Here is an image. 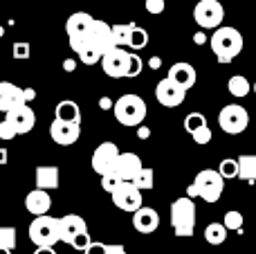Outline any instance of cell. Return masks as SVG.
Segmentation results:
<instances>
[{
	"instance_id": "obj_52",
	"label": "cell",
	"mask_w": 256,
	"mask_h": 254,
	"mask_svg": "<svg viewBox=\"0 0 256 254\" xmlns=\"http://www.w3.org/2000/svg\"><path fill=\"white\" fill-rule=\"evenodd\" d=\"M2 34H4V27H2V25H0V36H2Z\"/></svg>"
},
{
	"instance_id": "obj_41",
	"label": "cell",
	"mask_w": 256,
	"mask_h": 254,
	"mask_svg": "<svg viewBox=\"0 0 256 254\" xmlns=\"http://www.w3.org/2000/svg\"><path fill=\"white\" fill-rule=\"evenodd\" d=\"M146 12L158 16V14L164 12V0H146Z\"/></svg>"
},
{
	"instance_id": "obj_17",
	"label": "cell",
	"mask_w": 256,
	"mask_h": 254,
	"mask_svg": "<svg viewBox=\"0 0 256 254\" xmlns=\"http://www.w3.org/2000/svg\"><path fill=\"white\" fill-rule=\"evenodd\" d=\"M84 232H88V228H86V220L79 214H66L63 218H58V238L68 246L74 241V236Z\"/></svg>"
},
{
	"instance_id": "obj_11",
	"label": "cell",
	"mask_w": 256,
	"mask_h": 254,
	"mask_svg": "<svg viewBox=\"0 0 256 254\" xmlns=\"http://www.w3.org/2000/svg\"><path fill=\"white\" fill-rule=\"evenodd\" d=\"M184 97H186V90L182 88L180 84H176L171 76L158 81V86H155V99H158L162 106L176 108V106H180V104L184 102Z\"/></svg>"
},
{
	"instance_id": "obj_25",
	"label": "cell",
	"mask_w": 256,
	"mask_h": 254,
	"mask_svg": "<svg viewBox=\"0 0 256 254\" xmlns=\"http://www.w3.org/2000/svg\"><path fill=\"white\" fill-rule=\"evenodd\" d=\"M227 232H230V230L222 223H209L207 228H204V241H207L209 246H222V243L227 241Z\"/></svg>"
},
{
	"instance_id": "obj_51",
	"label": "cell",
	"mask_w": 256,
	"mask_h": 254,
	"mask_svg": "<svg viewBox=\"0 0 256 254\" xmlns=\"http://www.w3.org/2000/svg\"><path fill=\"white\" fill-rule=\"evenodd\" d=\"M0 254H12V250H7V248H0Z\"/></svg>"
},
{
	"instance_id": "obj_44",
	"label": "cell",
	"mask_w": 256,
	"mask_h": 254,
	"mask_svg": "<svg viewBox=\"0 0 256 254\" xmlns=\"http://www.w3.org/2000/svg\"><path fill=\"white\" fill-rule=\"evenodd\" d=\"M63 70H66V72H74L76 70V61H74V58H66V61H63Z\"/></svg>"
},
{
	"instance_id": "obj_28",
	"label": "cell",
	"mask_w": 256,
	"mask_h": 254,
	"mask_svg": "<svg viewBox=\"0 0 256 254\" xmlns=\"http://www.w3.org/2000/svg\"><path fill=\"white\" fill-rule=\"evenodd\" d=\"M227 90H230L232 97H245V94H250V90H252V86H250V81L245 79L243 74H234L230 81H227Z\"/></svg>"
},
{
	"instance_id": "obj_12",
	"label": "cell",
	"mask_w": 256,
	"mask_h": 254,
	"mask_svg": "<svg viewBox=\"0 0 256 254\" xmlns=\"http://www.w3.org/2000/svg\"><path fill=\"white\" fill-rule=\"evenodd\" d=\"M117 158H120V148H117V144L102 142L92 153V169L97 171L99 176L108 174V171H112Z\"/></svg>"
},
{
	"instance_id": "obj_43",
	"label": "cell",
	"mask_w": 256,
	"mask_h": 254,
	"mask_svg": "<svg viewBox=\"0 0 256 254\" xmlns=\"http://www.w3.org/2000/svg\"><path fill=\"white\" fill-rule=\"evenodd\" d=\"M137 138L140 140H146V138H150V130H148V126H137Z\"/></svg>"
},
{
	"instance_id": "obj_45",
	"label": "cell",
	"mask_w": 256,
	"mask_h": 254,
	"mask_svg": "<svg viewBox=\"0 0 256 254\" xmlns=\"http://www.w3.org/2000/svg\"><path fill=\"white\" fill-rule=\"evenodd\" d=\"M106 254H128V252H126L124 246H108Z\"/></svg>"
},
{
	"instance_id": "obj_34",
	"label": "cell",
	"mask_w": 256,
	"mask_h": 254,
	"mask_svg": "<svg viewBox=\"0 0 256 254\" xmlns=\"http://www.w3.org/2000/svg\"><path fill=\"white\" fill-rule=\"evenodd\" d=\"M222 225H225L227 230H234V232H236V230L243 228V214H240V212H234V210L227 212V214H225V220H222Z\"/></svg>"
},
{
	"instance_id": "obj_33",
	"label": "cell",
	"mask_w": 256,
	"mask_h": 254,
	"mask_svg": "<svg viewBox=\"0 0 256 254\" xmlns=\"http://www.w3.org/2000/svg\"><path fill=\"white\" fill-rule=\"evenodd\" d=\"M207 124V117L202 115V112H189V115L184 117V128L189 130V133H194L196 128H200V126Z\"/></svg>"
},
{
	"instance_id": "obj_37",
	"label": "cell",
	"mask_w": 256,
	"mask_h": 254,
	"mask_svg": "<svg viewBox=\"0 0 256 254\" xmlns=\"http://www.w3.org/2000/svg\"><path fill=\"white\" fill-rule=\"evenodd\" d=\"M16 135H18V133H16V128L12 126V122H7V120L0 122V140L9 142V140H14Z\"/></svg>"
},
{
	"instance_id": "obj_20",
	"label": "cell",
	"mask_w": 256,
	"mask_h": 254,
	"mask_svg": "<svg viewBox=\"0 0 256 254\" xmlns=\"http://www.w3.org/2000/svg\"><path fill=\"white\" fill-rule=\"evenodd\" d=\"M50 207H52V198H50V194L45 192V189H38L36 187L34 192H30L25 196V210L30 212L32 216H43L50 212Z\"/></svg>"
},
{
	"instance_id": "obj_18",
	"label": "cell",
	"mask_w": 256,
	"mask_h": 254,
	"mask_svg": "<svg viewBox=\"0 0 256 254\" xmlns=\"http://www.w3.org/2000/svg\"><path fill=\"white\" fill-rule=\"evenodd\" d=\"M142 166H144V164H142V158L137 156V153H120V158H117L112 171L117 174V178H120V180L130 182V180L140 174Z\"/></svg>"
},
{
	"instance_id": "obj_16",
	"label": "cell",
	"mask_w": 256,
	"mask_h": 254,
	"mask_svg": "<svg viewBox=\"0 0 256 254\" xmlns=\"http://www.w3.org/2000/svg\"><path fill=\"white\" fill-rule=\"evenodd\" d=\"M94 20L90 14L86 12H74L70 18L66 20V32H68V38H88L90 30H92Z\"/></svg>"
},
{
	"instance_id": "obj_3",
	"label": "cell",
	"mask_w": 256,
	"mask_h": 254,
	"mask_svg": "<svg viewBox=\"0 0 256 254\" xmlns=\"http://www.w3.org/2000/svg\"><path fill=\"white\" fill-rule=\"evenodd\" d=\"M171 228L176 236H194L196 232V202L186 198H178L171 202Z\"/></svg>"
},
{
	"instance_id": "obj_9",
	"label": "cell",
	"mask_w": 256,
	"mask_h": 254,
	"mask_svg": "<svg viewBox=\"0 0 256 254\" xmlns=\"http://www.w3.org/2000/svg\"><path fill=\"white\" fill-rule=\"evenodd\" d=\"M102 68H104V74H108L110 79H122V76H128L130 54H128L124 48H112L110 52H106L102 56Z\"/></svg>"
},
{
	"instance_id": "obj_26",
	"label": "cell",
	"mask_w": 256,
	"mask_h": 254,
	"mask_svg": "<svg viewBox=\"0 0 256 254\" xmlns=\"http://www.w3.org/2000/svg\"><path fill=\"white\" fill-rule=\"evenodd\" d=\"M238 178L248 180L250 184L256 182V156H240L238 158Z\"/></svg>"
},
{
	"instance_id": "obj_30",
	"label": "cell",
	"mask_w": 256,
	"mask_h": 254,
	"mask_svg": "<svg viewBox=\"0 0 256 254\" xmlns=\"http://www.w3.org/2000/svg\"><path fill=\"white\" fill-rule=\"evenodd\" d=\"M218 174H220L225 180L238 178V160H234V158H225V160L218 164Z\"/></svg>"
},
{
	"instance_id": "obj_40",
	"label": "cell",
	"mask_w": 256,
	"mask_h": 254,
	"mask_svg": "<svg viewBox=\"0 0 256 254\" xmlns=\"http://www.w3.org/2000/svg\"><path fill=\"white\" fill-rule=\"evenodd\" d=\"M142 68H144V63H142V58L137 56V54H130V68H128V79H132V76H137L142 72Z\"/></svg>"
},
{
	"instance_id": "obj_48",
	"label": "cell",
	"mask_w": 256,
	"mask_h": 254,
	"mask_svg": "<svg viewBox=\"0 0 256 254\" xmlns=\"http://www.w3.org/2000/svg\"><path fill=\"white\" fill-rule=\"evenodd\" d=\"M194 40H196V43H198V45H202V43H204V40H207V36H204V34H202V32H198V34H196V36H194Z\"/></svg>"
},
{
	"instance_id": "obj_36",
	"label": "cell",
	"mask_w": 256,
	"mask_h": 254,
	"mask_svg": "<svg viewBox=\"0 0 256 254\" xmlns=\"http://www.w3.org/2000/svg\"><path fill=\"white\" fill-rule=\"evenodd\" d=\"M120 182H122V180L117 178L115 171H108V174L102 176V189H104V192H108V194H112V189H115Z\"/></svg>"
},
{
	"instance_id": "obj_2",
	"label": "cell",
	"mask_w": 256,
	"mask_h": 254,
	"mask_svg": "<svg viewBox=\"0 0 256 254\" xmlns=\"http://www.w3.org/2000/svg\"><path fill=\"white\" fill-rule=\"evenodd\" d=\"M222 192H225V178L214 169H202L186 189L189 198H202L204 202L220 200Z\"/></svg>"
},
{
	"instance_id": "obj_22",
	"label": "cell",
	"mask_w": 256,
	"mask_h": 254,
	"mask_svg": "<svg viewBox=\"0 0 256 254\" xmlns=\"http://www.w3.org/2000/svg\"><path fill=\"white\" fill-rule=\"evenodd\" d=\"M168 76H171L176 84H180L184 90L194 88L196 86V68L191 66V63H173L171 68H168Z\"/></svg>"
},
{
	"instance_id": "obj_1",
	"label": "cell",
	"mask_w": 256,
	"mask_h": 254,
	"mask_svg": "<svg viewBox=\"0 0 256 254\" xmlns=\"http://www.w3.org/2000/svg\"><path fill=\"white\" fill-rule=\"evenodd\" d=\"M212 52L220 63H232L240 52H243V34L234 27H216L214 36L209 38Z\"/></svg>"
},
{
	"instance_id": "obj_31",
	"label": "cell",
	"mask_w": 256,
	"mask_h": 254,
	"mask_svg": "<svg viewBox=\"0 0 256 254\" xmlns=\"http://www.w3.org/2000/svg\"><path fill=\"white\" fill-rule=\"evenodd\" d=\"M146 43H148V34H146V30H142V27H132V34H130V40H128V48L132 50H142L146 48Z\"/></svg>"
},
{
	"instance_id": "obj_49",
	"label": "cell",
	"mask_w": 256,
	"mask_h": 254,
	"mask_svg": "<svg viewBox=\"0 0 256 254\" xmlns=\"http://www.w3.org/2000/svg\"><path fill=\"white\" fill-rule=\"evenodd\" d=\"M148 66H150V68H153V70H158V68H160V66H162V61H160V58H158V56H153V58H150V61H148Z\"/></svg>"
},
{
	"instance_id": "obj_53",
	"label": "cell",
	"mask_w": 256,
	"mask_h": 254,
	"mask_svg": "<svg viewBox=\"0 0 256 254\" xmlns=\"http://www.w3.org/2000/svg\"><path fill=\"white\" fill-rule=\"evenodd\" d=\"M254 94H256V81H254Z\"/></svg>"
},
{
	"instance_id": "obj_10",
	"label": "cell",
	"mask_w": 256,
	"mask_h": 254,
	"mask_svg": "<svg viewBox=\"0 0 256 254\" xmlns=\"http://www.w3.org/2000/svg\"><path fill=\"white\" fill-rule=\"evenodd\" d=\"M112 202H115L117 210L122 212H135L142 207V189H137L132 182H126V180H122L120 184H117L115 189H112Z\"/></svg>"
},
{
	"instance_id": "obj_8",
	"label": "cell",
	"mask_w": 256,
	"mask_h": 254,
	"mask_svg": "<svg viewBox=\"0 0 256 254\" xmlns=\"http://www.w3.org/2000/svg\"><path fill=\"white\" fill-rule=\"evenodd\" d=\"M34 97H36L34 88L20 90L12 81H0V112H7L14 106H20V104H30Z\"/></svg>"
},
{
	"instance_id": "obj_27",
	"label": "cell",
	"mask_w": 256,
	"mask_h": 254,
	"mask_svg": "<svg viewBox=\"0 0 256 254\" xmlns=\"http://www.w3.org/2000/svg\"><path fill=\"white\" fill-rule=\"evenodd\" d=\"M130 182L135 184L137 189H142V192H150V189L155 187V171L150 169V166H142L140 174H137Z\"/></svg>"
},
{
	"instance_id": "obj_19",
	"label": "cell",
	"mask_w": 256,
	"mask_h": 254,
	"mask_svg": "<svg viewBox=\"0 0 256 254\" xmlns=\"http://www.w3.org/2000/svg\"><path fill=\"white\" fill-rule=\"evenodd\" d=\"M132 228L140 234H153L155 230L160 228V214L153 210V207H144L132 212Z\"/></svg>"
},
{
	"instance_id": "obj_39",
	"label": "cell",
	"mask_w": 256,
	"mask_h": 254,
	"mask_svg": "<svg viewBox=\"0 0 256 254\" xmlns=\"http://www.w3.org/2000/svg\"><path fill=\"white\" fill-rule=\"evenodd\" d=\"M12 52H14V58H30V43H14V48H12Z\"/></svg>"
},
{
	"instance_id": "obj_7",
	"label": "cell",
	"mask_w": 256,
	"mask_h": 254,
	"mask_svg": "<svg viewBox=\"0 0 256 254\" xmlns=\"http://www.w3.org/2000/svg\"><path fill=\"white\" fill-rule=\"evenodd\" d=\"M218 124H220V128L225 130L227 135H240L245 128H248L250 115L243 106H238V104H230V106H225L220 110V115H218Z\"/></svg>"
},
{
	"instance_id": "obj_24",
	"label": "cell",
	"mask_w": 256,
	"mask_h": 254,
	"mask_svg": "<svg viewBox=\"0 0 256 254\" xmlns=\"http://www.w3.org/2000/svg\"><path fill=\"white\" fill-rule=\"evenodd\" d=\"M54 117L63 120V122H76V124H81L79 104L72 102V99H63V102H58L56 108H54Z\"/></svg>"
},
{
	"instance_id": "obj_47",
	"label": "cell",
	"mask_w": 256,
	"mask_h": 254,
	"mask_svg": "<svg viewBox=\"0 0 256 254\" xmlns=\"http://www.w3.org/2000/svg\"><path fill=\"white\" fill-rule=\"evenodd\" d=\"M7 160H9V153H7V148H4V146H0V164H7Z\"/></svg>"
},
{
	"instance_id": "obj_4",
	"label": "cell",
	"mask_w": 256,
	"mask_h": 254,
	"mask_svg": "<svg viewBox=\"0 0 256 254\" xmlns=\"http://www.w3.org/2000/svg\"><path fill=\"white\" fill-rule=\"evenodd\" d=\"M112 112L122 126H140L146 120V102L140 94H124L115 102Z\"/></svg>"
},
{
	"instance_id": "obj_23",
	"label": "cell",
	"mask_w": 256,
	"mask_h": 254,
	"mask_svg": "<svg viewBox=\"0 0 256 254\" xmlns=\"http://www.w3.org/2000/svg\"><path fill=\"white\" fill-rule=\"evenodd\" d=\"M58 178H61L58 166L43 164V166H38V169H36V187H38V189H45V192L56 189L58 187Z\"/></svg>"
},
{
	"instance_id": "obj_38",
	"label": "cell",
	"mask_w": 256,
	"mask_h": 254,
	"mask_svg": "<svg viewBox=\"0 0 256 254\" xmlns=\"http://www.w3.org/2000/svg\"><path fill=\"white\" fill-rule=\"evenodd\" d=\"M90 243H92V238H90V234H88V232H84V234H79V236H74V241H72L70 246L74 248V250H81V252H84L86 248L90 246Z\"/></svg>"
},
{
	"instance_id": "obj_5",
	"label": "cell",
	"mask_w": 256,
	"mask_h": 254,
	"mask_svg": "<svg viewBox=\"0 0 256 254\" xmlns=\"http://www.w3.org/2000/svg\"><path fill=\"white\" fill-rule=\"evenodd\" d=\"M30 241L34 243L36 248L40 246H56L61 238H58V218H52V216L43 214L36 216L30 223Z\"/></svg>"
},
{
	"instance_id": "obj_29",
	"label": "cell",
	"mask_w": 256,
	"mask_h": 254,
	"mask_svg": "<svg viewBox=\"0 0 256 254\" xmlns=\"http://www.w3.org/2000/svg\"><path fill=\"white\" fill-rule=\"evenodd\" d=\"M132 27H135V22H120V25H112V36H115L117 48L128 45L130 34H132Z\"/></svg>"
},
{
	"instance_id": "obj_14",
	"label": "cell",
	"mask_w": 256,
	"mask_h": 254,
	"mask_svg": "<svg viewBox=\"0 0 256 254\" xmlns=\"http://www.w3.org/2000/svg\"><path fill=\"white\" fill-rule=\"evenodd\" d=\"M4 120L12 122V126L16 128L18 135H25L34 128L36 124V115L34 110L30 108V104H20V106H14L12 110L4 112Z\"/></svg>"
},
{
	"instance_id": "obj_46",
	"label": "cell",
	"mask_w": 256,
	"mask_h": 254,
	"mask_svg": "<svg viewBox=\"0 0 256 254\" xmlns=\"http://www.w3.org/2000/svg\"><path fill=\"white\" fill-rule=\"evenodd\" d=\"M34 254H56V250H54V246H40L36 248Z\"/></svg>"
},
{
	"instance_id": "obj_6",
	"label": "cell",
	"mask_w": 256,
	"mask_h": 254,
	"mask_svg": "<svg viewBox=\"0 0 256 254\" xmlns=\"http://www.w3.org/2000/svg\"><path fill=\"white\" fill-rule=\"evenodd\" d=\"M194 20L204 30H216L225 20V7L218 0H200L194 7Z\"/></svg>"
},
{
	"instance_id": "obj_32",
	"label": "cell",
	"mask_w": 256,
	"mask_h": 254,
	"mask_svg": "<svg viewBox=\"0 0 256 254\" xmlns=\"http://www.w3.org/2000/svg\"><path fill=\"white\" fill-rule=\"evenodd\" d=\"M0 248H7V250H12V252H14V248H16V230L9 228V225L0 228Z\"/></svg>"
},
{
	"instance_id": "obj_15",
	"label": "cell",
	"mask_w": 256,
	"mask_h": 254,
	"mask_svg": "<svg viewBox=\"0 0 256 254\" xmlns=\"http://www.w3.org/2000/svg\"><path fill=\"white\" fill-rule=\"evenodd\" d=\"M88 40H90V45H94V48L102 52V56L106 52H110L112 48H117L115 36H112V27L104 20H94L92 30H90V34H88Z\"/></svg>"
},
{
	"instance_id": "obj_35",
	"label": "cell",
	"mask_w": 256,
	"mask_h": 254,
	"mask_svg": "<svg viewBox=\"0 0 256 254\" xmlns=\"http://www.w3.org/2000/svg\"><path fill=\"white\" fill-rule=\"evenodd\" d=\"M191 138H194V142H196V144H200V146H204V144H209V142H212V138H214V135H212V128H209V126L204 124V126H200V128H196L194 133H191Z\"/></svg>"
},
{
	"instance_id": "obj_21",
	"label": "cell",
	"mask_w": 256,
	"mask_h": 254,
	"mask_svg": "<svg viewBox=\"0 0 256 254\" xmlns=\"http://www.w3.org/2000/svg\"><path fill=\"white\" fill-rule=\"evenodd\" d=\"M70 48L86 66H94V63L102 61V52L94 45H90L88 38H70Z\"/></svg>"
},
{
	"instance_id": "obj_50",
	"label": "cell",
	"mask_w": 256,
	"mask_h": 254,
	"mask_svg": "<svg viewBox=\"0 0 256 254\" xmlns=\"http://www.w3.org/2000/svg\"><path fill=\"white\" fill-rule=\"evenodd\" d=\"M99 106H102V108H110V106H115V104H110V99H106V97H104L102 102H99Z\"/></svg>"
},
{
	"instance_id": "obj_13",
	"label": "cell",
	"mask_w": 256,
	"mask_h": 254,
	"mask_svg": "<svg viewBox=\"0 0 256 254\" xmlns=\"http://www.w3.org/2000/svg\"><path fill=\"white\" fill-rule=\"evenodd\" d=\"M50 138L56 144H61V146H70V144H74L81 138V124H76V122H63L54 117L52 126H50Z\"/></svg>"
},
{
	"instance_id": "obj_42",
	"label": "cell",
	"mask_w": 256,
	"mask_h": 254,
	"mask_svg": "<svg viewBox=\"0 0 256 254\" xmlns=\"http://www.w3.org/2000/svg\"><path fill=\"white\" fill-rule=\"evenodd\" d=\"M106 250H108L106 243H97V241H92V243H90V246L84 250V254H106Z\"/></svg>"
}]
</instances>
